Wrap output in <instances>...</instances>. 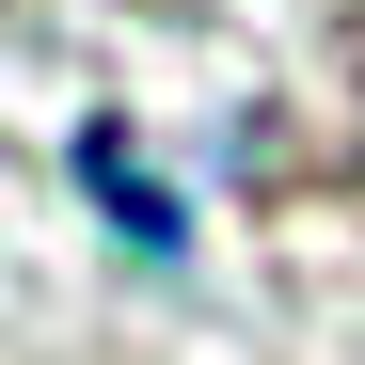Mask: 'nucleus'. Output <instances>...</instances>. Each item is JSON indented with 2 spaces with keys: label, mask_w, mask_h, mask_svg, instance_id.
I'll return each instance as SVG.
<instances>
[{
  "label": "nucleus",
  "mask_w": 365,
  "mask_h": 365,
  "mask_svg": "<svg viewBox=\"0 0 365 365\" xmlns=\"http://www.w3.org/2000/svg\"><path fill=\"white\" fill-rule=\"evenodd\" d=\"M80 175H96V207H111V222H128V238H143V255H175V207L143 191V159H128V143H80Z\"/></svg>",
  "instance_id": "obj_1"
}]
</instances>
